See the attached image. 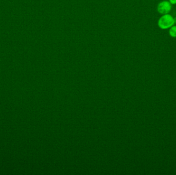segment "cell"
<instances>
[{"mask_svg":"<svg viewBox=\"0 0 176 175\" xmlns=\"http://www.w3.org/2000/svg\"><path fill=\"white\" fill-rule=\"evenodd\" d=\"M171 8L172 5L170 2L167 1H164L161 2L158 6L159 12L163 14H166L169 13L171 10Z\"/></svg>","mask_w":176,"mask_h":175,"instance_id":"obj_2","label":"cell"},{"mask_svg":"<svg viewBox=\"0 0 176 175\" xmlns=\"http://www.w3.org/2000/svg\"><path fill=\"white\" fill-rule=\"evenodd\" d=\"M169 2L171 4H176V0H169Z\"/></svg>","mask_w":176,"mask_h":175,"instance_id":"obj_4","label":"cell"},{"mask_svg":"<svg viewBox=\"0 0 176 175\" xmlns=\"http://www.w3.org/2000/svg\"><path fill=\"white\" fill-rule=\"evenodd\" d=\"M169 35L172 37H176V26H174L170 28Z\"/></svg>","mask_w":176,"mask_h":175,"instance_id":"obj_3","label":"cell"},{"mask_svg":"<svg viewBox=\"0 0 176 175\" xmlns=\"http://www.w3.org/2000/svg\"><path fill=\"white\" fill-rule=\"evenodd\" d=\"M174 24V19L168 14H164L159 20V26L163 30H166L172 27Z\"/></svg>","mask_w":176,"mask_h":175,"instance_id":"obj_1","label":"cell"},{"mask_svg":"<svg viewBox=\"0 0 176 175\" xmlns=\"http://www.w3.org/2000/svg\"><path fill=\"white\" fill-rule=\"evenodd\" d=\"M174 22H175V23H176V18H175V19H174Z\"/></svg>","mask_w":176,"mask_h":175,"instance_id":"obj_5","label":"cell"}]
</instances>
